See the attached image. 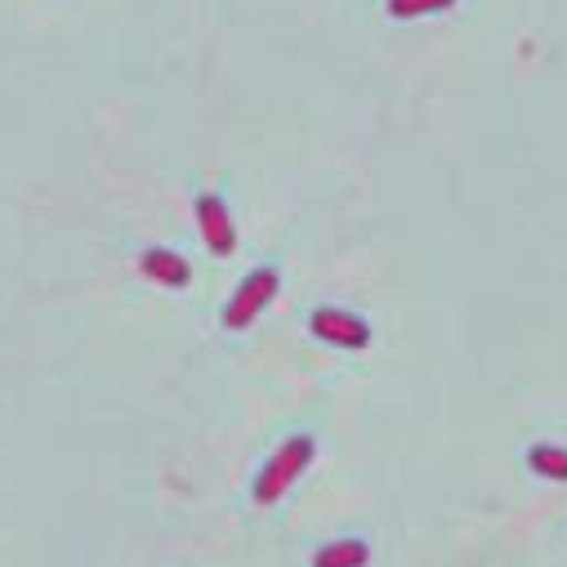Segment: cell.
Segmentation results:
<instances>
[{"instance_id": "cell-1", "label": "cell", "mask_w": 567, "mask_h": 567, "mask_svg": "<svg viewBox=\"0 0 567 567\" xmlns=\"http://www.w3.org/2000/svg\"><path fill=\"white\" fill-rule=\"evenodd\" d=\"M313 456H318L313 434L287 439V443H281V447L259 465V474H255V483H250V501H255V505H277L281 496H287V492L305 478V470L313 465Z\"/></svg>"}, {"instance_id": "cell-2", "label": "cell", "mask_w": 567, "mask_h": 567, "mask_svg": "<svg viewBox=\"0 0 567 567\" xmlns=\"http://www.w3.org/2000/svg\"><path fill=\"white\" fill-rule=\"evenodd\" d=\"M277 291H281V272L272 268V264H264V268H255V272H246L241 277V287L233 291V300L224 305V313H219V322H224V331H246L272 300H277Z\"/></svg>"}, {"instance_id": "cell-3", "label": "cell", "mask_w": 567, "mask_h": 567, "mask_svg": "<svg viewBox=\"0 0 567 567\" xmlns=\"http://www.w3.org/2000/svg\"><path fill=\"white\" fill-rule=\"evenodd\" d=\"M309 331H313L322 344L349 349V353H358V349L371 344V327H367L358 313H344V309H318V313L309 318Z\"/></svg>"}, {"instance_id": "cell-4", "label": "cell", "mask_w": 567, "mask_h": 567, "mask_svg": "<svg viewBox=\"0 0 567 567\" xmlns=\"http://www.w3.org/2000/svg\"><path fill=\"white\" fill-rule=\"evenodd\" d=\"M197 228H202V241L210 246V255L228 259L237 250V228H233V215H228L224 197H215V193L197 197Z\"/></svg>"}, {"instance_id": "cell-5", "label": "cell", "mask_w": 567, "mask_h": 567, "mask_svg": "<svg viewBox=\"0 0 567 567\" xmlns=\"http://www.w3.org/2000/svg\"><path fill=\"white\" fill-rule=\"evenodd\" d=\"M138 268H144L148 281H157V287H171V291H184L193 281V264L179 255V250H166V246H153L138 255Z\"/></svg>"}, {"instance_id": "cell-6", "label": "cell", "mask_w": 567, "mask_h": 567, "mask_svg": "<svg viewBox=\"0 0 567 567\" xmlns=\"http://www.w3.org/2000/svg\"><path fill=\"white\" fill-rule=\"evenodd\" d=\"M523 465L545 483H567V447H558V443H532Z\"/></svg>"}, {"instance_id": "cell-7", "label": "cell", "mask_w": 567, "mask_h": 567, "mask_svg": "<svg viewBox=\"0 0 567 567\" xmlns=\"http://www.w3.org/2000/svg\"><path fill=\"white\" fill-rule=\"evenodd\" d=\"M313 563H318V567H362V563H371V549H367V540L349 536V540L322 545V549L313 554Z\"/></svg>"}, {"instance_id": "cell-8", "label": "cell", "mask_w": 567, "mask_h": 567, "mask_svg": "<svg viewBox=\"0 0 567 567\" xmlns=\"http://www.w3.org/2000/svg\"><path fill=\"white\" fill-rule=\"evenodd\" d=\"M456 0H384L389 19L398 23H411V19H430V14H447Z\"/></svg>"}]
</instances>
